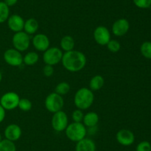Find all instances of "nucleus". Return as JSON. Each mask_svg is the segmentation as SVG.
I'll use <instances>...</instances> for the list:
<instances>
[{"mask_svg": "<svg viewBox=\"0 0 151 151\" xmlns=\"http://www.w3.org/2000/svg\"><path fill=\"white\" fill-rule=\"evenodd\" d=\"M61 62L63 66L68 71L78 72L85 68L87 60L82 52L72 50L63 53Z\"/></svg>", "mask_w": 151, "mask_h": 151, "instance_id": "f257e3e1", "label": "nucleus"}, {"mask_svg": "<svg viewBox=\"0 0 151 151\" xmlns=\"http://www.w3.org/2000/svg\"><path fill=\"white\" fill-rule=\"evenodd\" d=\"M94 96L92 90L86 87H82L76 92L74 98L75 105L78 109L83 110L88 109L92 105Z\"/></svg>", "mask_w": 151, "mask_h": 151, "instance_id": "f03ea898", "label": "nucleus"}, {"mask_svg": "<svg viewBox=\"0 0 151 151\" xmlns=\"http://www.w3.org/2000/svg\"><path fill=\"white\" fill-rule=\"evenodd\" d=\"M66 135L69 140L78 142L86 137L87 130L81 122H73L68 124L66 128Z\"/></svg>", "mask_w": 151, "mask_h": 151, "instance_id": "7ed1b4c3", "label": "nucleus"}, {"mask_svg": "<svg viewBox=\"0 0 151 151\" xmlns=\"http://www.w3.org/2000/svg\"><path fill=\"white\" fill-rule=\"evenodd\" d=\"M63 105H64V101L62 96H60L55 92L49 94L45 99L46 108L49 112L52 113L62 110Z\"/></svg>", "mask_w": 151, "mask_h": 151, "instance_id": "20e7f679", "label": "nucleus"}, {"mask_svg": "<svg viewBox=\"0 0 151 151\" xmlns=\"http://www.w3.org/2000/svg\"><path fill=\"white\" fill-rule=\"evenodd\" d=\"M63 54L62 50L58 47H49L46 51H44L43 55V60L46 65L54 66L61 62Z\"/></svg>", "mask_w": 151, "mask_h": 151, "instance_id": "39448f33", "label": "nucleus"}, {"mask_svg": "<svg viewBox=\"0 0 151 151\" xmlns=\"http://www.w3.org/2000/svg\"><path fill=\"white\" fill-rule=\"evenodd\" d=\"M12 42L16 50H19V52L25 51L29 48V44H30V38L29 35L26 33L24 31H20V32L16 33L13 35Z\"/></svg>", "mask_w": 151, "mask_h": 151, "instance_id": "423d86ee", "label": "nucleus"}, {"mask_svg": "<svg viewBox=\"0 0 151 151\" xmlns=\"http://www.w3.org/2000/svg\"><path fill=\"white\" fill-rule=\"evenodd\" d=\"M68 126V116L63 110L58 111L53 114L52 118V127L55 131L62 132Z\"/></svg>", "mask_w": 151, "mask_h": 151, "instance_id": "0eeeda50", "label": "nucleus"}, {"mask_svg": "<svg viewBox=\"0 0 151 151\" xmlns=\"http://www.w3.org/2000/svg\"><path fill=\"white\" fill-rule=\"evenodd\" d=\"M20 98L15 92H7L4 93L0 99V105L4 108V110H13L19 105Z\"/></svg>", "mask_w": 151, "mask_h": 151, "instance_id": "6e6552de", "label": "nucleus"}, {"mask_svg": "<svg viewBox=\"0 0 151 151\" xmlns=\"http://www.w3.org/2000/svg\"><path fill=\"white\" fill-rule=\"evenodd\" d=\"M4 59L6 63L13 67H19L23 62V56L21 52L13 49H8L4 53Z\"/></svg>", "mask_w": 151, "mask_h": 151, "instance_id": "1a4fd4ad", "label": "nucleus"}, {"mask_svg": "<svg viewBox=\"0 0 151 151\" xmlns=\"http://www.w3.org/2000/svg\"><path fill=\"white\" fill-rule=\"evenodd\" d=\"M94 38L98 44L106 45L111 40L110 31L105 26L97 27L94 31Z\"/></svg>", "mask_w": 151, "mask_h": 151, "instance_id": "9d476101", "label": "nucleus"}, {"mask_svg": "<svg viewBox=\"0 0 151 151\" xmlns=\"http://www.w3.org/2000/svg\"><path fill=\"white\" fill-rule=\"evenodd\" d=\"M116 140L123 146H130L135 141V136L132 131L128 129H122L119 130L116 133Z\"/></svg>", "mask_w": 151, "mask_h": 151, "instance_id": "9b49d317", "label": "nucleus"}, {"mask_svg": "<svg viewBox=\"0 0 151 151\" xmlns=\"http://www.w3.org/2000/svg\"><path fill=\"white\" fill-rule=\"evenodd\" d=\"M129 28V22L126 19H119L114 22L112 33L116 36H123L128 32Z\"/></svg>", "mask_w": 151, "mask_h": 151, "instance_id": "f8f14e48", "label": "nucleus"}, {"mask_svg": "<svg viewBox=\"0 0 151 151\" xmlns=\"http://www.w3.org/2000/svg\"><path fill=\"white\" fill-rule=\"evenodd\" d=\"M32 44L37 50L44 52L50 47V39L45 34H36L32 38Z\"/></svg>", "mask_w": 151, "mask_h": 151, "instance_id": "ddd939ff", "label": "nucleus"}, {"mask_svg": "<svg viewBox=\"0 0 151 151\" xmlns=\"http://www.w3.org/2000/svg\"><path fill=\"white\" fill-rule=\"evenodd\" d=\"M7 25H8V28L13 32H20V31H22V30H24V20L19 15H11L7 19Z\"/></svg>", "mask_w": 151, "mask_h": 151, "instance_id": "4468645a", "label": "nucleus"}, {"mask_svg": "<svg viewBox=\"0 0 151 151\" xmlns=\"http://www.w3.org/2000/svg\"><path fill=\"white\" fill-rule=\"evenodd\" d=\"M22 129L16 124H11L7 126L4 130V136L8 140L15 142L20 139L22 136Z\"/></svg>", "mask_w": 151, "mask_h": 151, "instance_id": "2eb2a0df", "label": "nucleus"}, {"mask_svg": "<svg viewBox=\"0 0 151 151\" xmlns=\"http://www.w3.org/2000/svg\"><path fill=\"white\" fill-rule=\"evenodd\" d=\"M76 151H96L95 143L91 139L84 138L77 143Z\"/></svg>", "mask_w": 151, "mask_h": 151, "instance_id": "dca6fc26", "label": "nucleus"}, {"mask_svg": "<svg viewBox=\"0 0 151 151\" xmlns=\"http://www.w3.org/2000/svg\"><path fill=\"white\" fill-rule=\"evenodd\" d=\"M99 119L100 118L97 113L89 112L84 115L83 121V124L85 125V127H94L98 124Z\"/></svg>", "mask_w": 151, "mask_h": 151, "instance_id": "f3484780", "label": "nucleus"}, {"mask_svg": "<svg viewBox=\"0 0 151 151\" xmlns=\"http://www.w3.org/2000/svg\"><path fill=\"white\" fill-rule=\"evenodd\" d=\"M38 28H39V24L38 21L33 18H30L24 22V32L28 35H32L36 33Z\"/></svg>", "mask_w": 151, "mask_h": 151, "instance_id": "a211bd4d", "label": "nucleus"}, {"mask_svg": "<svg viewBox=\"0 0 151 151\" xmlns=\"http://www.w3.org/2000/svg\"><path fill=\"white\" fill-rule=\"evenodd\" d=\"M105 84V79L102 76L96 75L91 78L89 82L90 90L92 91H97L100 90Z\"/></svg>", "mask_w": 151, "mask_h": 151, "instance_id": "6ab92c4d", "label": "nucleus"}, {"mask_svg": "<svg viewBox=\"0 0 151 151\" xmlns=\"http://www.w3.org/2000/svg\"><path fill=\"white\" fill-rule=\"evenodd\" d=\"M75 45V39L71 36H65L60 40V47L65 52H68L74 50Z\"/></svg>", "mask_w": 151, "mask_h": 151, "instance_id": "aec40b11", "label": "nucleus"}, {"mask_svg": "<svg viewBox=\"0 0 151 151\" xmlns=\"http://www.w3.org/2000/svg\"><path fill=\"white\" fill-rule=\"evenodd\" d=\"M38 59H39V56H38V53H35V52L31 51L27 53L24 56L23 62L26 65H28V66H32V65H35L38 62Z\"/></svg>", "mask_w": 151, "mask_h": 151, "instance_id": "412c9836", "label": "nucleus"}, {"mask_svg": "<svg viewBox=\"0 0 151 151\" xmlns=\"http://www.w3.org/2000/svg\"><path fill=\"white\" fill-rule=\"evenodd\" d=\"M10 15L9 7L4 2L0 1V24L7 20Z\"/></svg>", "mask_w": 151, "mask_h": 151, "instance_id": "4be33fe9", "label": "nucleus"}, {"mask_svg": "<svg viewBox=\"0 0 151 151\" xmlns=\"http://www.w3.org/2000/svg\"><path fill=\"white\" fill-rule=\"evenodd\" d=\"M0 151H16L14 142L5 139L0 142Z\"/></svg>", "mask_w": 151, "mask_h": 151, "instance_id": "5701e85b", "label": "nucleus"}, {"mask_svg": "<svg viewBox=\"0 0 151 151\" xmlns=\"http://www.w3.org/2000/svg\"><path fill=\"white\" fill-rule=\"evenodd\" d=\"M70 90V85L66 81H62L59 83L55 89V93H58L60 96H64L66 95Z\"/></svg>", "mask_w": 151, "mask_h": 151, "instance_id": "b1692460", "label": "nucleus"}, {"mask_svg": "<svg viewBox=\"0 0 151 151\" xmlns=\"http://www.w3.org/2000/svg\"><path fill=\"white\" fill-rule=\"evenodd\" d=\"M140 51L145 58L151 59V42L145 41L140 47Z\"/></svg>", "mask_w": 151, "mask_h": 151, "instance_id": "393cba45", "label": "nucleus"}, {"mask_svg": "<svg viewBox=\"0 0 151 151\" xmlns=\"http://www.w3.org/2000/svg\"><path fill=\"white\" fill-rule=\"evenodd\" d=\"M32 102L27 99H25V98H23V99H20L19 102V105H18V107L22 111H24V112H27V111H29L31 109H32Z\"/></svg>", "mask_w": 151, "mask_h": 151, "instance_id": "a878e982", "label": "nucleus"}, {"mask_svg": "<svg viewBox=\"0 0 151 151\" xmlns=\"http://www.w3.org/2000/svg\"><path fill=\"white\" fill-rule=\"evenodd\" d=\"M107 48L111 53H117L121 48L120 43L114 39H111L107 44Z\"/></svg>", "mask_w": 151, "mask_h": 151, "instance_id": "bb28decb", "label": "nucleus"}, {"mask_svg": "<svg viewBox=\"0 0 151 151\" xmlns=\"http://www.w3.org/2000/svg\"><path fill=\"white\" fill-rule=\"evenodd\" d=\"M133 1L139 8L146 9L151 6V0H133Z\"/></svg>", "mask_w": 151, "mask_h": 151, "instance_id": "cd10ccee", "label": "nucleus"}, {"mask_svg": "<svg viewBox=\"0 0 151 151\" xmlns=\"http://www.w3.org/2000/svg\"><path fill=\"white\" fill-rule=\"evenodd\" d=\"M83 113L82 110L80 109L75 110L72 113V119H73L74 122H82L83 119Z\"/></svg>", "mask_w": 151, "mask_h": 151, "instance_id": "c85d7f7f", "label": "nucleus"}, {"mask_svg": "<svg viewBox=\"0 0 151 151\" xmlns=\"http://www.w3.org/2000/svg\"><path fill=\"white\" fill-rule=\"evenodd\" d=\"M137 151H151V144L147 141L141 142L137 147Z\"/></svg>", "mask_w": 151, "mask_h": 151, "instance_id": "c756f323", "label": "nucleus"}, {"mask_svg": "<svg viewBox=\"0 0 151 151\" xmlns=\"http://www.w3.org/2000/svg\"><path fill=\"white\" fill-rule=\"evenodd\" d=\"M43 73L45 76L50 77L54 73V68L53 66L49 65H46L43 68Z\"/></svg>", "mask_w": 151, "mask_h": 151, "instance_id": "7c9ffc66", "label": "nucleus"}, {"mask_svg": "<svg viewBox=\"0 0 151 151\" xmlns=\"http://www.w3.org/2000/svg\"><path fill=\"white\" fill-rule=\"evenodd\" d=\"M4 118H5V110L0 105V123L3 121Z\"/></svg>", "mask_w": 151, "mask_h": 151, "instance_id": "2f4dec72", "label": "nucleus"}, {"mask_svg": "<svg viewBox=\"0 0 151 151\" xmlns=\"http://www.w3.org/2000/svg\"><path fill=\"white\" fill-rule=\"evenodd\" d=\"M18 0H4V2L7 4L8 7H12L17 3Z\"/></svg>", "mask_w": 151, "mask_h": 151, "instance_id": "473e14b6", "label": "nucleus"}, {"mask_svg": "<svg viewBox=\"0 0 151 151\" xmlns=\"http://www.w3.org/2000/svg\"><path fill=\"white\" fill-rule=\"evenodd\" d=\"M1 79H2V75H1V72H0V82H1Z\"/></svg>", "mask_w": 151, "mask_h": 151, "instance_id": "72a5a7b5", "label": "nucleus"}, {"mask_svg": "<svg viewBox=\"0 0 151 151\" xmlns=\"http://www.w3.org/2000/svg\"><path fill=\"white\" fill-rule=\"evenodd\" d=\"M1 140H2V139H1V134H0V142H1Z\"/></svg>", "mask_w": 151, "mask_h": 151, "instance_id": "f704fd0d", "label": "nucleus"}, {"mask_svg": "<svg viewBox=\"0 0 151 151\" xmlns=\"http://www.w3.org/2000/svg\"><path fill=\"white\" fill-rule=\"evenodd\" d=\"M0 46H1V45H0Z\"/></svg>", "mask_w": 151, "mask_h": 151, "instance_id": "c9c22d12", "label": "nucleus"}]
</instances>
